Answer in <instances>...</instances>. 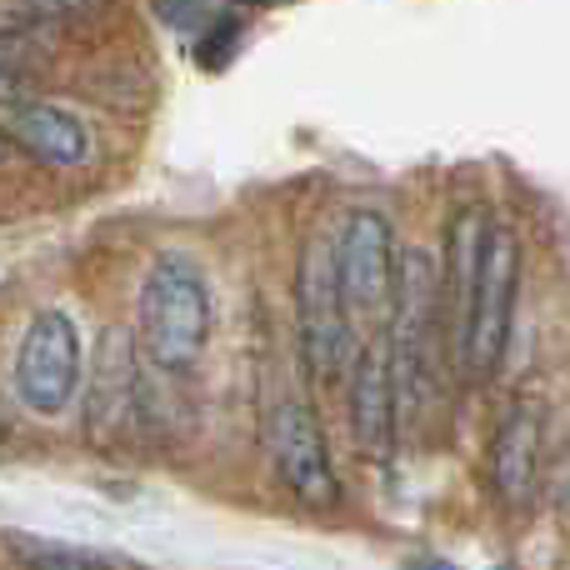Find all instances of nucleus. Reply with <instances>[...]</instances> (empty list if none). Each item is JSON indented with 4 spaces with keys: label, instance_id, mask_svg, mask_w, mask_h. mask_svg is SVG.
Instances as JSON below:
<instances>
[{
    "label": "nucleus",
    "instance_id": "nucleus-6",
    "mask_svg": "<svg viewBox=\"0 0 570 570\" xmlns=\"http://www.w3.org/2000/svg\"><path fill=\"white\" fill-rule=\"evenodd\" d=\"M345 405H351V441L365 461L385 465L401 435V381H395V351L391 335L361 341L345 381Z\"/></svg>",
    "mask_w": 570,
    "mask_h": 570
},
{
    "label": "nucleus",
    "instance_id": "nucleus-12",
    "mask_svg": "<svg viewBox=\"0 0 570 570\" xmlns=\"http://www.w3.org/2000/svg\"><path fill=\"white\" fill-rule=\"evenodd\" d=\"M26 570H96V556H86V551H46V556H36Z\"/></svg>",
    "mask_w": 570,
    "mask_h": 570
},
{
    "label": "nucleus",
    "instance_id": "nucleus-10",
    "mask_svg": "<svg viewBox=\"0 0 570 570\" xmlns=\"http://www.w3.org/2000/svg\"><path fill=\"white\" fill-rule=\"evenodd\" d=\"M0 136L50 170H76L90 160L86 120L66 106H50V100H20V106L0 110Z\"/></svg>",
    "mask_w": 570,
    "mask_h": 570
},
{
    "label": "nucleus",
    "instance_id": "nucleus-9",
    "mask_svg": "<svg viewBox=\"0 0 570 570\" xmlns=\"http://www.w3.org/2000/svg\"><path fill=\"white\" fill-rule=\"evenodd\" d=\"M136 375H140V341L126 325H106L96 341V361H90L86 381V431L90 441H106L120 431V421L136 405Z\"/></svg>",
    "mask_w": 570,
    "mask_h": 570
},
{
    "label": "nucleus",
    "instance_id": "nucleus-14",
    "mask_svg": "<svg viewBox=\"0 0 570 570\" xmlns=\"http://www.w3.org/2000/svg\"><path fill=\"white\" fill-rule=\"evenodd\" d=\"M405 570H455V566L441 561V556H415V561H405Z\"/></svg>",
    "mask_w": 570,
    "mask_h": 570
},
{
    "label": "nucleus",
    "instance_id": "nucleus-4",
    "mask_svg": "<svg viewBox=\"0 0 570 570\" xmlns=\"http://www.w3.org/2000/svg\"><path fill=\"white\" fill-rule=\"evenodd\" d=\"M86 351H80V325L70 311L50 305L36 311L16 345V395L30 415H66V405L80 395Z\"/></svg>",
    "mask_w": 570,
    "mask_h": 570
},
{
    "label": "nucleus",
    "instance_id": "nucleus-8",
    "mask_svg": "<svg viewBox=\"0 0 570 570\" xmlns=\"http://www.w3.org/2000/svg\"><path fill=\"white\" fill-rule=\"evenodd\" d=\"M485 246H491L485 206H461L451 216V236H445V261H441V301H445V331H451L455 365H461L465 335H471V305H475V285H481Z\"/></svg>",
    "mask_w": 570,
    "mask_h": 570
},
{
    "label": "nucleus",
    "instance_id": "nucleus-13",
    "mask_svg": "<svg viewBox=\"0 0 570 570\" xmlns=\"http://www.w3.org/2000/svg\"><path fill=\"white\" fill-rule=\"evenodd\" d=\"M20 100H36V96H30V80H26V70H16V66H0V110L20 106Z\"/></svg>",
    "mask_w": 570,
    "mask_h": 570
},
{
    "label": "nucleus",
    "instance_id": "nucleus-1",
    "mask_svg": "<svg viewBox=\"0 0 570 570\" xmlns=\"http://www.w3.org/2000/svg\"><path fill=\"white\" fill-rule=\"evenodd\" d=\"M216 305H210V281L200 261L186 250H160L150 256L136 295V341L140 361L160 375H180L206 355Z\"/></svg>",
    "mask_w": 570,
    "mask_h": 570
},
{
    "label": "nucleus",
    "instance_id": "nucleus-15",
    "mask_svg": "<svg viewBox=\"0 0 570 570\" xmlns=\"http://www.w3.org/2000/svg\"><path fill=\"white\" fill-rule=\"evenodd\" d=\"M96 570H136L126 556H96Z\"/></svg>",
    "mask_w": 570,
    "mask_h": 570
},
{
    "label": "nucleus",
    "instance_id": "nucleus-2",
    "mask_svg": "<svg viewBox=\"0 0 570 570\" xmlns=\"http://www.w3.org/2000/svg\"><path fill=\"white\" fill-rule=\"evenodd\" d=\"M335 276H341L351 325H361L365 341L371 335H391L401 250H395V226L381 210L371 206L345 210L341 230H335Z\"/></svg>",
    "mask_w": 570,
    "mask_h": 570
},
{
    "label": "nucleus",
    "instance_id": "nucleus-3",
    "mask_svg": "<svg viewBox=\"0 0 570 570\" xmlns=\"http://www.w3.org/2000/svg\"><path fill=\"white\" fill-rule=\"evenodd\" d=\"M295 325H301V355L321 385L341 381L345 361H355V325L345 311L341 276H335V236H311L295 266Z\"/></svg>",
    "mask_w": 570,
    "mask_h": 570
},
{
    "label": "nucleus",
    "instance_id": "nucleus-16",
    "mask_svg": "<svg viewBox=\"0 0 570 570\" xmlns=\"http://www.w3.org/2000/svg\"><path fill=\"white\" fill-rule=\"evenodd\" d=\"M566 511H570V491H566Z\"/></svg>",
    "mask_w": 570,
    "mask_h": 570
},
{
    "label": "nucleus",
    "instance_id": "nucleus-5",
    "mask_svg": "<svg viewBox=\"0 0 570 570\" xmlns=\"http://www.w3.org/2000/svg\"><path fill=\"white\" fill-rule=\"evenodd\" d=\"M515 285H521V236L511 226H491V246L481 261V285L471 305V335H465L461 371L485 381L501 365L511 345V315H515Z\"/></svg>",
    "mask_w": 570,
    "mask_h": 570
},
{
    "label": "nucleus",
    "instance_id": "nucleus-17",
    "mask_svg": "<svg viewBox=\"0 0 570 570\" xmlns=\"http://www.w3.org/2000/svg\"><path fill=\"white\" fill-rule=\"evenodd\" d=\"M0 150H6V136H0Z\"/></svg>",
    "mask_w": 570,
    "mask_h": 570
},
{
    "label": "nucleus",
    "instance_id": "nucleus-7",
    "mask_svg": "<svg viewBox=\"0 0 570 570\" xmlns=\"http://www.w3.org/2000/svg\"><path fill=\"white\" fill-rule=\"evenodd\" d=\"M266 441H271L276 475L305 505H335L341 481H335V471H331V445H325L321 415H315L311 405L281 401L266 421Z\"/></svg>",
    "mask_w": 570,
    "mask_h": 570
},
{
    "label": "nucleus",
    "instance_id": "nucleus-11",
    "mask_svg": "<svg viewBox=\"0 0 570 570\" xmlns=\"http://www.w3.org/2000/svg\"><path fill=\"white\" fill-rule=\"evenodd\" d=\"M535 465H541V411L521 401L501 415L491 451H485V475H491L495 501L521 511L535 495Z\"/></svg>",
    "mask_w": 570,
    "mask_h": 570
}]
</instances>
